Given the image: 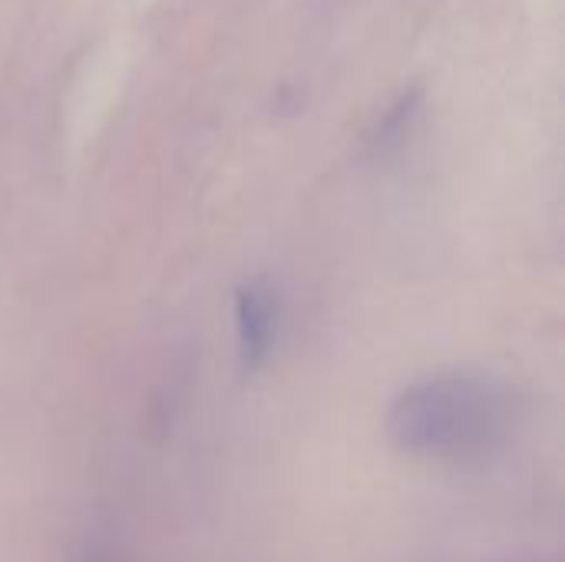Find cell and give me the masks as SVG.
I'll return each instance as SVG.
<instances>
[{"instance_id": "obj_1", "label": "cell", "mask_w": 565, "mask_h": 562, "mask_svg": "<svg viewBox=\"0 0 565 562\" xmlns=\"http://www.w3.org/2000/svg\"><path fill=\"white\" fill-rule=\"evenodd\" d=\"M526 421L520 391L500 374L447 371L404 388L387 411V434L397 450L477 467L510 450Z\"/></svg>"}, {"instance_id": "obj_2", "label": "cell", "mask_w": 565, "mask_h": 562, "mask_svg": "<svg viewBox=\"0 0 565 562\" xmlns=\"http://www.w3.org/2000/svg\"><path fill=\"white\" fill-rule=\"evenodd\" d=\"M235 344L242 368L255 371L262 368L281 331V298L265 278H248L235 288Z\"/></svg>"}, {"instance_id": "obj_3", "label": "cell", "mask_w": 565, "mask_h": 562, "mask_svg": "<svg viewBox=\"0 0 565 562\" xmlns=\"http://www.w3.org/2000/svg\"><path fill=\"white\" fill-rule=\"evenodd\" d=\"M76 562H122V556L113 547H106V543H89Z\"/></svg>"}]
</instances>
